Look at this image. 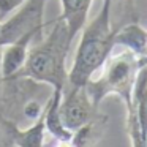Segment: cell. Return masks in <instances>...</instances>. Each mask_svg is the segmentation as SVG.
Here are the masks:
<instances>
[{"label": "cell", "mask_w": 147, "mask_h": 147, "mask_svg": "<svg viewBox=\"0 0 147 147\" xmlns=\"http://www.w3.org/2000/svg\"><path fill=\"white\" fill-rule=\"evenodd\" d=\"M59 111H60V119L65 128H68L70 131H76L89 120H92L100 112V109L92 103L86 86L76 87L67 84L62 90Z\"/></svg>", "instance_id": "5b68a950"}, {"label": "cell", "mask_w": 147, "mask_h": 147, "mask_svg": "<svg viewBox=\"0 0 147 147\" xmlns=\"http://www.w3.org/2000/svg\"><path fill=\"white\" fill-rule=\"evenodd\" d=\"M111 11V24L115 30L130 22H139L134 0H108Z\"/></svg>", "instance_id": "8fae6325"}, {"label": "cell", "mask_w": 147, "mask_h": 147, "mask_svg": "<svg viewBox=\"0 0 147 147\" xmlns=\"http://www.w3.org/2000/svg\"><path fill=\"white\" fill-rule=\"evenodd\" d=\"M106 127H108V115L98 112L92 120L73 131L71 142L74 144V147H96V144L105 134Z\"/></svg>", "instance_id": "30bf717a"}, {"label": "cell", "mask_w": 147, "mask_h": 147, "mask_svg": "<svg viewBox=\"0 0 147 147\" xmlns=\"http://www.w3.org/2000/svg\"><path fill=\"white\" fill-rule=\"evenodd\" d=\"M92 3L93 0H60L62 13L59 19L65 22L70 38L73 41L78 36V33L82 30V27L86 26Z\"/></svg>", "instance_id": "9c48e42d"}, {"label": "cell", "mask_w": 147, "mask_h": 147, "mask_svg": "<svg viewBox=\"0 0 147 147\" xmlns=\"http://www.w3.org/2000/svg\"><path fill=\"white\" fill-rule=\"evenodd\" d=\"M40 38H41V35H38V33H29V35L22 36V38L10 43V45L2 46L0 70H2L3 81L14 78L22 70L24 63L27 60V54H29L30 46L35 41H38Z\"/></svg>", "instance_id": "52a82bcc"}, {"label": "cell", "mask_w": 147, "mask_h": 147, "mask_svg": "<svg viewBox=\"0 0 147 147\" xmlns=\"http://www.w3.org/2000/svg\"><path fill=\"white\" fill-rule=\"evenodd\" d=\"M51 26L45 38L41 36L30 46L26 63L14 78H27L38 84L49 86L51 89L63 90L68 81L67 59L73 40L62 19L57 18Z\"/></svg>", "instance_id": "6da1fadb"}, {"label": "cell", "mask_w": 147, "mask_h": 147, "mask_svg": "<svg viewBox=\"0 0 147 147\" xmlns=\"http://www.w3.org/2000/svg\"><path fill=\"white\" fill-rule=\"evenodd\" d=\"M26 0H0V21H3L5 18H8Z\"/></svg>", "instance_id": "4fadbf2b"}, {"label": "cell", "mask_w": 147, "mask_h": 147, "mask_svg": "<svg viewBox=\"0 0 147 147\" xmlns=\"http://www.w3.org/2000/svg\"><path fill=\"white\" fill-rule=\"evenodd\" d=\"M0 54H2V48H0ZM2 90H3V76L0 70V114H2Z\"/></svg>", "instance_id": "9a60e30c"}, {"label": "cell", "mask_w": 147, "mask_h": 147, "mask_svg": "<svg viewBox=\"0 0 147 147\" xmlns=\"http://www.w3.org/2000/svg\"><path fill=\"white\" fill-rule=\"evenodd\" d=\"M49 0H26L0 24V48L29 33L43 35L45 8Z\"/></svg>", "instance_id": "277c9868"}, {"label": "cell", "mask_w": 147, "mask_h": 147, "mask_svg": "<svg viewBox=\"0 0 147 147\" xmlns=\"http://www.w3.org/2000/svg\"><path fill=\"white\" fill-rule=\"evenodd\" d=\"M146 147H147V138H146Z\"/></svg>", "instance_id": "2e32d148"}, {"label": "cell", "mask_w": 147, "mask_h": 147, "mask_svg": "<svg viewBox=\"0 0 147 147\" xmlns=\"http://www.w3.org/2000/svg\"><path fill=\"white\" fill-rule=\"evenodd\" d=\"M52 147H74V144L71 142V139H65V141H55V144Z\"/></svg>", "instance_id": "5bb4252c"}, {"label": "cell", "mask_w": 147, "mask_h": 147, "mask_svg": "<svg viewBox=\"0 0 147 147\" xmlns=\"http://www.w3.org/2000/svg\"><path fill=\"white\" fill-rule=\"evenodd\" d=\"M3 142L10 147H45L46 127L43 115L29 128H21L14 120L0 115Z\"/></svg>", "instance_id": "8992f818"}, {"label": "cell", "mask_w": 147, "mask_h": 147, "mask_svg": "<svg viewBox=\"0 0 147 147\" xmlns=\"http://www.w3.org/2000/svg\"><path fill=\"white\" fill-rule=\"evenodd\" d=\"M120 46L139 59H147V30L139 22H130L115 30L114 48Z\"/></svg>", "instance_id": "ba28073f"}, {"label": "cell", "mask_w": 147, "mask_h": 147, "mask_svg": "<svg viewBox=\"0 0 147 147\" xmlns=\"http://www.w3.org/2000/svg\"><path fill=\"white\" fill-rule=\"evenodd\" d=\"M45 106H46V103H45ZM45 106H43V103L40 101V100L29 98L22 106V114H24L26 119L36 122L43 115V112H45Z\"/></svg>", "instance_id": "7c38bea8"}, {"label": "cell", "mask_w": 147, "mask_h": 147, "mask_svg": "<svg viewBox=\"0 0 147 147\" xmlns=\"http://www.w3.org/2000/svg\"><path fill=\"white\" fill-rule=\"evenodd\" d=\"M0 24H2V21H0Z\"/></svg>", "instance_id": "e0dca14e"}, {"label": "cell", "mask_w": 147, "mask_h": 147, "mask_svg": "<svg viewBox=\"0 0 147 147\" xmlns=\"http://www.w3.org/2000/svg\"><path fill=\"white\" fill-rule=\"evenodd\" d=\"M115 29L111 24L109 2L103 0L98 14L81 30V40L71 68L68 70L67 84L84 87L96 71L101 70L106 59L114 51Z\"/></svg>", "instance_id": "7a4b0ae2"}, {"label": "cell", "mask_w": 147, "mask_h": 147, "mask_svg": "<svg viewBox=\"0 0 147 147\" xmlns=\"http://www.w3.org/2000/svg\"><path fill=\"white\" fill-rule=\"evenodd\" d=\"M147 59H139L127 49H122L117 54H112L106 59L101 67V73L96 79H90L86 84V90L89 93L92 103L100 108L101 101L108 95H117L123 101L125 109L131 105L133 89L138 78L141 65Z\"/></svg>", "instance_id": "3957f363"}]
</instances>
